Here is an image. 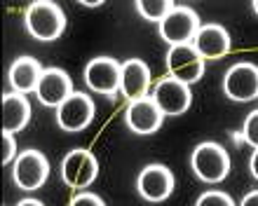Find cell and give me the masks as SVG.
Returning a JSON list of instances; mask_svg holds the SVG:
<instances>
[{"instance_id":"1","label":"cell","mask_w":258,"mask_h":206,"mask_svg":"<svg viewBox=\"0 0 258 206\" xmlns=\"http://www.w3.org/2000/svg\"><path fill=\"white\" fill-rule=\"evenodd\" d=\"M24 26H26L28 35L40 42H52L56 38H61L66 31V14L56 3H33L24 14Z\"/></svg>"},{"instance_id":"2","label":"cell","mask_w":258,"mask_h":206,"mask_svg":"<svg viewBox=\"0 0 258 206\" xmlns=\"http://www.w3.org/2000/svg\"><path fill=\"white\" fill-rule=\"evenodd\" d=\"M190 166L192 173L202 183L214 185V183H221V180L228 178V173H230V155L221 143L204 141L192 150Z\"/></svg>"},{"instance_id":"3","label":"cell","mask_w":258,"mask_h":206,"mask_svg":"<svg viewBox=\"0 0 258 206\" xmlns=\"http://www.w3.org/2000/svg\"><path fill=\"white\" fill-rule=\"evenodd\" d=\"M157 26H160V38L169 47H178V45H192L202 24H200V17L192 7L176 5Z\"/></svg>"},{"instance_id":"4","label":"cell","mask_w":258,"mask_h":206,"mask_svg":"<svg viewBox=\"0 0 258 206\" xmlns=\"http://www.w3.org/2000/svg\"><path fill=\"white\" fill-rule=\"evenodd\" d=\"M49 178V162L40 150H24L19 152V157L14 159L12 169V180L19 190L33 192L40 190Z\"/></svg>"},{"instance_id":"5","label":"cell","mask_w":258,"mask_h":206,"mask_svg":"<svg viewBox=\"0 0 258 206\" xmlns=\"http://www.w3.org/2000/svg\"><path fill=\"white\" fill-rule=\"evenodd\" d=\"M223 94L235 103H249L258 98V66L239 61L225 70Z\"/></svg>"},{"instance_id":"6","label":"cell","mask_w":258,"mask_h":206,"mask_svg":"<svg viewBox=\"0 0 258 206\" xmlns=\"http://www.w3.org/2000/svg\"><path fill=\"white\" fill-rule=\"evenodd\" d=\"M96 176H99V162L92 150L75 148L61 159V178L73 190L89 187L96 180Z\"/></svg>"},{"instance_id":"7","label":"cell","mask_w":258,"mask_h":206,"mask_svg":"<svg viewBox=\"0 0 258 206\" xmlns=\"http://www.w3.org/2000/svg\"><path fill=\"white\" fill-rule=\"evenodd\" d=\"M120 77H122V63L110 56H96L85 66V84L96 94H106V96L117 94Z\"/></svg>"},{"instance_id":"8","label":"cell","mask_w":258,"mask_h":206,"mask_svg":"<svg viewBox=\"0 0 258 206\" xmlns=\"http://www.w3.org/2000/svg\"><path fill=\"white\" fill-rule=\"evenodd\" d=\"M150 98L157 103V108L162 110L164 115L176 117V115H183L185 110L190 108L192 91H190V84L178 82V80L167 75L155 82Z\"/></svg>"},{"instance_id":"9","label":"cell","mask_w":258,"mask_h":206,"mask_svg":"<svg viewBox=\"0 0 258 206\" xmlns=\"http://www.w3.org/2000/svg\"><path fill=\"white\" fill-rule=\"evenodd\" d=\"M92 120H94V101L89 98V94H82V91H73L56 108V124H59V129L68 131V134H78V131L87 129Z\"/></svg>"},{"instance_id":"10","label":"cell","mask_w":258,"mask_h":206,"mask_svg":"<svg viewBox=\"0 0 258 206\" xmlns=\"http://www.w3.org/2000/svg\"><path fill=\"white\" fill-rule=\"evenodd\" d=\"M136 192L146 201H164L174 192V173L164 164H148L143 166L136 176Z\"/></svg>"},{"instance_id":"11","label":"cell","mask_w":258,"mask_h":206,"mask_svg":"<svg viewBox=\"0 0 258 206\" xmlns=\"http://www.w3.org/2000/svg\"><path fill=\"white\" fill-rule=\"evenodd\" d=\"M167 70L169 77L185 84H195L204 75V59L192 45H178L167 52Z\"/></svg>"},{"instance_id":"12","label":"cell","mask_w":258,"mask_h":206,"mask_svg":"<svg viewBox=\"0 0 258 206\" xmlns=\"http://www.w3.org/2000/svg\"><path fill=\"white\" fill-rule=\"evenodd\" d=\"M71 94H73V82H71V75L66 70L54 68V66L42 70L35 96L45 108H59Z\"/></svg>"},{"instance_id":"13","label":"cell","mask_w":258,"mask_h":206,"mask_svg":"<svg viewBox=\"0 0 258 206\" xmlns=\"http://www.w3.org/2000/svg\"><path fill=\"white\" fill-rule=\"evenodd\" d=\"M127 127L139 136H150L155 134L164 122V113L157 108V103L150 96L139 98V101H132L127 106Z\"/></svg>"},{"instance_id":"14","label":"cell","mask_w":258,"mask_h":206,"mask_svg":"<svg viewBox=\"0 0 258 206\" xmlns=\"http://www.w3.org/2000/svg\"><path fill=\"white\" fill-rule=\"evenodd\" d=\"M150 89V68L141 59H127L122 63V77H120V94L129 103L146 98Z\"/></svg>"},{"instance_id":"15","label":"cell","mask_w":258,"mask_h":206,"mask_svg":"<svg viewBox=\"0 0 258 206\" xmlns=\"http://www.w3.org/2000/svg\"><path fill=\"white\" fill-rule=\"evenodd\" d=\"M192 47L200 52L202 59H221L230 52V33L221 24H204L197 31Z\"/></svg>"},{"instance_id":"16","label":"cell","mask_w":258,"mask_h":206,"mask_svg":"<svg viewBox=\"0 0 258 206\" xmlns=\"http://www.w3.org/2000/svg\"><path fill=\"white\" fill-rule=\"evenodd\" d=\"M42 66L38 59L33 56H19L14 59V63L10 66L7 70V80H10V87H12L17 94H31L38 89V82H40V75H42Z\"/></svg>"},{"instance_id":"17","label":"cell","mask_w":258,"mask_h":206,"mask_svg":"<svg viewBox=\"0 0 258 206\" xmlns=\"http://www.w3.org/2000/svg\"><path fill=\"white\" fill-rule=\"evenodd\" d=\"M31 122V103L24 94H5L3 96V131L17 134Z\"/></svg>"},{"instance_id":"18","label":"cell","mask_w":258,"mask_h":206,"mask_svg":"<svg viewBox=\"0 0 258 206\" xmlns=\"http://www.w3.org/2000/svg\"><path fill=\"white\" fill-rule=\"evenodd\" d=\"M174 7L176 5H174L171 0H136V12L141 14L143 19L157 21V24H160Z\"/></svg>"},{"instance_id":"19","label":"cell","mask_w":258,"mask_h":206,"mask_svg":"<svg viewBox=\"0 0 258 206\" xmlns=\"http://www.w3.org/2000/svg\"><path fill=\"white\" fill-rule=\"evenodd\" d=\"M195 206H237L228 192H221V190H209L197 197Z\"/></svg>"},{"instance_id":"20","label":"cell","mask_w":258,"mask_h":206,"mask_svg":"<svg viewBox=\"0 0 258 206\" xmlns=\"http://www.w3.org/2000/svg\"><path fill=\"white\" fill-rule=\"evenodd\" d=\"M242 141L249 143L256 150L258 148V110L249 113L244 117V124H242Z\"/></svg>"},{"instance_id":"21","label":"cell","mask_w":258,"mask_h":206,"mask_svg":"<svg viewBox=\"0 0 258 206\" xmlns=\"http://www.w3.org/2000/svg\"><path fill=\"white\" fill-rule=\"evenodd\" d=\"M19 157L17 155V141H14V134H7L3 131V164H10Z\"/></svg>"},{"instance_id":"22","label":"cell","mask_w":258,"mask_h":206,"mask_svg":"<svg viewBox=\"0 0 258 206\" xmlns=\"http://www.w3.org/2000/svg\"><path fill=\"white\" fill-rule=\"evenodd\" d=\"M68 206H106V201H103L99 194H94V192H80V194H75L73 199H71V204Z\"/></svg>"},{"instance_id":"23","label":"cell","mask_w":258,"mask_h":206,"mask_svg":"<svg viewBox=\"0 0 258 206\" xmlns=\"http://www.w3.org/2000/svg\"><path fill=\"white\" fill-rule=\"evenodd\" d=\"M239 206H258V190H251V192H246L239 201Z\"/></svg>"},{"instance_id":"24","label":"cell","mask_w":258,"mask_h":206,"mask_svg":"<svg viewBox=\"0 0 258 206\" xmlns=\"http://www.w3.org/2000/svg\"><path fill=\"white\" fill-rule=\"evenodd\" d=\"M249 171H251V176L258 180V148H256V150H253L251 159H249Z\"/></svg>"},{"instance_id":"25","label":"cell","mask_w":258,"mask_h":206,"mask_svg":"<svg viewBox=\"0 0 258 206\" xmlns=\"http://www.w3.org/2000/svg\"><path fill=\"white\" fill-rule=\"evenodd\" d=\"M17 206H45V204H42V201H38V199H21Z\"/></svg>"},{"instance_id":"26","label":"cell","mask_w":258,"mask_h":206,"mask_svg":"<svg viewBox=\"0 0 258 206\" xmlns=\"http://www.w3.org/2000/svg\"><path fill=\"white\" fill-rule=\"evenodd\" d=\"M82 5H85V7H99L101 3H89V0H82Z\"/></svg>"},{"instance_id":"27","label":"cell","mask_w":258,"mask_h":206,"mask_svg":"<svg viewBox=\"0 0 258 206\" xmlns=\"http://www.w3.org/2000/svg\"><path fill=\"white\" fill-rule=\"evenodd\" d=\"M251 7H253V12L258 14V0H253V5H251Z\"/></svg>"}]
</instances>
